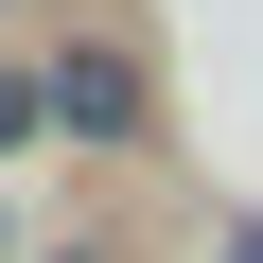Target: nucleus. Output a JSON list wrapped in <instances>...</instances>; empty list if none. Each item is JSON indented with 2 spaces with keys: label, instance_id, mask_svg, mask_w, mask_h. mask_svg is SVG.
I'll return each mask as SVG.
<instances>
[{
  "label": "nucleus",
  "instance_id": "obj_1",
  "mask_svg": "<svg viewBox=\"0 0 263 263\" xmlns=\"http://www.w3.org/2000/svg\"><path fill=\"white\" fill-rule=\"evenodd\" d=\"M35 88H53V141H88V158H141L158 141V70L123 53V35H70Z\"/></svg>",
  "mask_w": 263,
  "mask_h": 263
},
{
  "label": "nucleus",
  "instance_id": "obj_2",
  "mask_svg": "<svg viewBox=\"0 0 263 263\" xmlns=\"http://www.w3.org/2000/svg\"><path fill=\"white\" fill-rule=\"evenodd\" d=\"M35 123H53V88H35V70H0V158H18Z\"/></svg>",
  "mask_w": 263,
  "mask_h": 263
},
{
  "label": "nucleus",
  "instance_id": "obj_3",
  "mask_svg": "<svg viewBox=\"0 0 263 263\" xmlns=\"http://www.w3.org/2000/svg\"><path fill=\"white\" fill-rule=\"evenodd\" d=\"M228 263H263V211H228Z\"/></svg>",
  "mask_w": 263,
  "mask_h": 263
},
{
  "label": "nucleus",
  "instance_id": "obj_4",
  "mask_svg": "<svg viewBox=\"0 0 263 263\" xmlns=\"http://www.w3.org/2000/svg\"><path fill=\"white\" fill-rule=\"evenodd\" d=\"M35 263H123V246H35Z\"/></svg>",
  "mask_w": 263,
  "mask_h": 263
},
{
  "label": "nucleus",
  "instance_id": "obj_5",
  "mask_svg": "<svg viewBox=\"0 0 263 263\" xmlns=\"http://www.w3.org/2000/svg\"><path fill=\"white\" fill-rule=\"evenodd\" d=\"M0 263H18V246H0Z\"/></svg>",
  "mask_w": 263,
  "mask_h": 263
}]
</instances>
